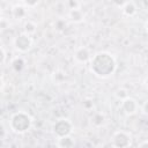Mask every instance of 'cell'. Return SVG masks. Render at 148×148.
Returning <instances> with one entry per match:
<instances>
[{
  "label": "cell",
  "instance_id": "obj_1",
  "mask_svg": "<svg viewBox=\"0 0 148 148\" xmlns=\"http://www.w3.org/2000/svg\"><path fill=\"white\" fill-rule=\"evenodd\" d=\"M116 68H117V62L114 57L111 53L105 51L95 53L89 61L90 72L94 75L102 79H105L112 75L116 72Z\"/></svg>",
  "mask_w": 148,
  "mask_h": 148
},
{
  "label": "cell",
  "instance_id": "obj_2",
  "mask_svg": "<svg viewBox=\"0 0 148 148\" xmlns=\"http://www.w3.org/2000/svg\"><path fill=\"white\" fill-rule=\"evenodd\" d=\"M31 125H32V119L24 111H18L14 113L9 119V128L16 134H23L28 132Z\"/></svg>",
  "mask_w": 148,
  "mask_h": 148
},
{
  "label": "cell",
  "instance_id": "obj_3",
  "mask_svg": "<svg viewBox=\"0 0 148 148\" xmlns=\"http://www.w3.org/2000/svg\"><path fill=\"white\" fill-rule=\"evenodd\" d=\"M73 131V124L67 118H59L52 125V132L57 138L71 135Z\"/></svg>",
  "mask_w": 148,
  "mask_h": 148
},
{
  "label": "cell",
  "instance_id": "obj_4",
  "mask_svg": "<svg viewBox=\"0 0 148 148\" xmlns=\"http://www.w3.org/2000/svg\"><path fill=\"white\" fill-rule=\"evenodd\" d=\"M14 46L18 52H22V53L28 52L32 47V39H31L30 35H28L25 32L17 35L14 38Z\"/></svg>",
  "mask_w": 148,
  "mask_h": 148
},
{
  "label": "cell",
  "instance_id": "obj_5",
  "mask_svg": "<svg viewBox=\"0 0 148 148\" xmlns=\"http://www.w3.org/2000/svg\"><path fill=\"white\" fill-rule=\"evenodd\" d=\"M132 143V136L125 131H117L112 135V146L117 148H126Z\"/></svg>",
  "mask_w": 148,
  "mask_h": 148
},
{
  "label": "cell",
  "instance_id": "obj_6",
  "mask_svg": "<svg viewBox=\"0 0 148 148\" xmlns=\"http://www.w3.org/2000/svg\"><path fill=\"white\" fill-rule=\"evenodd\" d=\"M120 109H121L123 113H125L126 116H132V114H134V113L138 111L139 104H138V102H136L134 98L127 96L126 98L121 99Z\"/></svg>",
  "mask_w": 148,
  "mask_h": 148
},
{
  "label": "cell",
  "instance_id": "obj_7",
  "mask_svg": "<svg viewBox=\"0 0 148 148\" xmlns=\"http://www.w3.org/2000/svg\"><path fill=\"white\" fill-rule=\"evenodd\" d=\"M91 53L89 51L88 47L86 46H80L75 50L74 52V59L77 61V62H81V64H84V62H89L90 59H91Z\"/></svg>",
  "mask_w": 148,
  "mask_h": 148
},
{
  "label": "cell",
  "instance_id": "obj_8",
  "mask_svg": "<svg viewBox=\"0 0 148 148\" xmlns=\"http://www.w3.org/2000/svg\"><path fill=\"white\" fill-rule=\"evenodd\" d=\"M121 10H123V13H124V15H126V16H134L135 14H136V10H138V8H136V5L133 2V1H127L123 7H121Z\"/></svg>",
  "mask_w": 148,
  "mask_h": 148
},
{
  "label": "cell",
  "instance_id": "obj_9",
  "mask_svg": "<svg viewBox=\"0 0 148 148\" xmlns=\"http://www.w3.org/2000/svg\"><path fill=\"white\" fill-rule=\"evenodd\" d=\"M57 146L60 148H72L75 146V141H74V139L71 138V135H66L62 138H58Z\"/></svg>",
  "mask_w": 148,
  "mask_h": 148
},
{
  "label": "cell",
  "instance_id": "obj_10",
  "mask_svg": "<svg viewBox=\"0 0 148 148\" xmlns=\"http://www.w3.org/2000/svg\"><path fill=\"white\" fill-rule=\"evenodd\" d=\"M71 21H73L74 23H81L84 20V15L82 13L81 9L75 8V9H69V14H68Z\"/></svg>",
  "mask_w": 148,
  "mask_h": 148
},
{
  "label": "cell",
  "instance_id": "obj_11",
  "mask_svg": "<svg viewBox=\"0 0 148 148\" xmlns=\"http://www.w3.org/2000/svg\"><path fill=\"white\" fill-rule=\"evenodd\" d=\"M12 14H13V16H14L15 18L20 20V18L25 17V15H27V9H25V7L22 6V5H15V6L12 8Z\"/></svg>",
  "mask_w": 148,
  "mask_h": 148
},
{
  "label": "cell",
  "instance_id": "obj_12",
  "mask_svg": "<svg viewBox=\"0 0 148 148\" xmlns=\"http://www.w3.org/2000/svg\"><path fill=\"white\" fill-rule=\"evenodd\" d=\"M36 29H37V25H36L35 22H32V21H27V22L24 23V32H25V34H28V35L31 36L32 34L36 32Z\"/></svg>",
  "mask_w": 148,
  "mask_h": 148
},
{
  "label": "cell",
  "instance_id": "obj_13",
  "mask_svg": "<svg viewBox=\"0 0 148 148\" xmlns=\"http://www.w3.org/2000/svg\"><path fill=\"white\" fill-rule=\"evenodd\" d=\"M12 66H13V68H14L16 72H20V71L24 67V61H23L22 58H16V59L13 60Z\"/></svg>",
  "mask_w": 148,
  "mask_h": 148
},
{
  "label": "cell",
  "instance_id": "obj_14",
  "mask_svg": "<svg viewBox=\"0 0 148 148\" xmlns=\"http://www.w3.org/2000/svg\"><path fill=\"white\" fill-rule=\"evenodd\" d=\"M128 96V94H127V90H125V89H118L117 91H116V97L117 98H119L120 101L121 99H124V98H126Z\"/></svg>",
  "mask_w": 148,
  "mask_h": 148
},
{
  "label": "cell",
  "instance_id": "obj_15",
  "mask_svg": "<svg viewBox=\"0 0 148 148\" xmlns=\"http://www.w3.org/2000/svg\"><path fill=\"white\" fill-rule=\"evenodd\" d=\"M67 5H68V8H69V9H75V8H79V2H77L76 0H68Z\"/></svg>",
  "mask_w": 148,
  "mask_h": 148
},
{
  "label": "cell",
  "instance_id": "obj_16",
  "mask_svg": "<svg viewBox=\"0 0 148 148\" xmlns=\"http://www.w3.org/2000/svg\"><path fill=\"white\" fill-rule=\"evenodd\" d=\"M25 7H35L37 3H38V0H23Z\"/></svg>",
  "mask_w": 148,
  "mask_h": 148
},
{
  "label": "cell",
  "instance_id": "obj_17",
  "mask_svg": "<svg viewBox=\"0 0 148 148\" xmlns=\"http://www.w3.org/2000/svg\"><path fill=\"white\" fill-rule=\"evenodd\" d=\"M0 51H1V65H5L6 58H7V53H6V50H5L3 46L0 47Z\"/></svg>",
  "mask_w": 148,
  "mask_h": 148
},
{
  "label": "cell",
  "instance_id": "obj_18",
  "mask_svg": "<svg viewBox=\"0 0 148 148\" xmlns=\"http://www.w3.org/2000/svg\"><path fill=\"white\" fill-rule=\"evenodd\" d=\"M112 1H113L118 7H123V6H124L128 0H112Z\"/></svg>",
  "mask_w": 148,
  "mask_h": 148
},
{
  "label": "cell",
  "instance_id": "obj_19",
  "mask_svg": "<svg viewBox=\"0 0 148 148\" xmlns=\"http://www.w3.org/2000/svg\"><path fill=\"white\" fill-rule=\"evenodd\" d=\"M142 112L148 116V99L142 104Z\"/></svg>",
  "mask_w": 148,
  "mask_h": 148
},
{
  "label": "cell",
  "instance_id": "obj_20",
  "mask_svg": "<svg viewBox=\"0 0 148 148\" xmlns=\"http://www.w3.org/2000/svg\"><path fill=\"white\" fill-rule=\"evenodd\" d=\"M138 147H139V148H143V147H148V140H145V141H142V142H140V143L138 145Z\"/></svg>",
  "mask_w": 148,
  "mask_h": 148
},
{
  "label": "cell",
  "instance_id": "obj_21",
  "mask_svg": "<svg viewBox=\"0 0 148 148\" xmlns=\"http://www.w3.org/2000/svg\"><path fill=\"white\" fill-rule=\"evenodd\" d=\"M145 86H146V88L148 89V76H147L146 80H145Z\"/></svg>",
  "mask_w": 148,
  "mask_h": 148
},
{
  "label": "cell",
  "instance_id": "obj_22",
  "mask_svg": "<svg viewBox=\"0 0 148 148\" xmlns=\"http://www.w3.org/2000/svg\"><path fill=\"white\" fill-rule=\"evenodd\" d=\"M146 31L148 32V20H147V22H146Z\"/></svg>",
  "mask_w": 148,
  "mask_h": 148
}]
</instances>
